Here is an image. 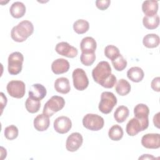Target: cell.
<instances>
[{"label":"cell","instance_id":"obj_6","mask_svg":"<svg viewBox=\"0 0 160 160\" xmlns=\"http://www.w3.org/2000/svg\"><path fill=\"white\" fill-rule=\"evenodd\" d=\"M82 124L86 129L96 131L103 128L104 121L101 116L98 114L89 113L84 116L82 119Z\"/></svg>","mask_w":160,"mask_h":160},{"label":"cell","instance_id":"obj_35","mask_svg":"<svg viewBox=\"0 0 160 160\" xmlns=\"http://www.w3.org/2000/svg\"><path fill=\"white\" fill-rule=\"evenodd\" d=\"M111 1L109 0H97L96 1V7L100 10H105L109 6Z\"/></svg>","mask_w":160,"mask_h":160},{"label":"cell","instance_id":"obj_9","mask_svg":"<svg viewBox=\"0 0 160 160\" xmlns=\"http://www.w3.org/2000/svg\"><path fill=\"white\" fill-rule=\"evenodd\" d=\"M149 126V121H141L135 117L131 119L127 123L126 131L128 135L134 136L139 132L146 129Z\"/></svg>","mask_w":160,"mask_h":160},{"label":"cell","instance_id":"obj_13","mask_svg":"<svg viewBox=\"0 0 160 160\" xmlns=\"http://www.w3.org/2000/svg\"><path fill=\"white\" fill-rule=\"evenodd\" d=\"M141 144L148 149H158L160 147V135L158 133H148L141 138Z\"/></svg>","mask_w":160,"mask_h":160},{"label":"cell","instance_id":"obj_5","mask_svg":"<svg viewBox=\"0 0 160 160\" xmlns=\"http://www.w3.org/2000/svg\"><path fill=\"white\" fill-rule=\"evenodd\" d=\"M8 72L11 75H17L21 72L22 68L24 56L20 52H14L8 57Z\"/></svg>","mask_w":160,"mask_h":160},{"label":"cell","instance_id":"obj_29","mask_svg":"<svg viewBox=\"0 0 160 160\" xmlns=\"http://www.w3.org/2000/svg\"><path fill=\"white\" fill-rule=\"evenodd\" d=\"M25 106L26 110L29 112L36 113L41 108V102L40 101H36L29 97L26 101Z\"/></svg>","mask_w":160,"mask_h":160},{"label":"cell","instance_id":"obj_2","mask_svg":"<svg viewBox=\"0 0 160 160\" xmlns=\"http://www.w3.org/2000/svg\"><path fill=\"white\" fill-rule=\"evenodd\" d=\"M111 74V68L108 62L102 61L99 62L92 71L94 81L101 84Z\"/></svg>","mask_w":160,"mask_h":160},{"label":"cell","instance_id":"obj_20","mask_svg":"<svg viewBox=\"0 0 160 160\" xmlns=\"http://www.w3.org/2000/svg\"><path fill=\"white\" fill-rule=\"evenodd\" d=\"M55 90L61 94H67L71 90L69 79L64 77L58 78L54 82Z\"/></svg>","mask_w":160,"mask_h":160},{"label":"cell","instance_id":"obj_34","mask_svg":"<svg viewBox=\"0 0 160 160\" xmlns=\"http://www.w3.org/2000/svg\"><path fill=\"white\" fill-rule=\"evenodd\" d=\"M116 77L111 74L101 84V86L105 88H108V89H109V88H112L114 87V86L116 84Z\"/></svg>","mask_w":160,"mask_h":160},{"label":"cell","instance_id":"obj_38","mask_svg":"<svg viewBox=\"0 0 160 160\" xmlns=\"http://www.w3.org/2000/svg\"><path fill=\"white\" fill-rule=\"evenodd\" d=\"M159 112H158L156 114L154 115V118H153V122L154 126L158 128H159Z\"/></svg>","mask_w":160,"mask_h":160},{"label":"cell","instance_id":"obj_24","mask_svg":"<svg viewBox=\"0 0 160 160\" xmlns=\"http://www.w3.org/2000/svg\"><path fill=\"white\" fill-rule=\"evenodd\" d=\"M131 84L124 79H119L116 86V92L122 96L128 94L131 91Z\"/></svg>","mask_w":160,"mask_h":160},{"label":"cell","instance_id":"obj_22","mask_svg":"<svg viewBox=\"0 0 160 160\" xmlns=\"http://www.w3.org/2000/svg\"><path fill=\"white\" fill-rule=\"evenodd\" d=\"M128 79L134 82H139L142 80L144 76L143 70L139 67H132L127 72Z\"/></svg>","mask_w":160,"mask_h":160},{"label":"cell","instance_id":"obj_31","mask_svg":"<svg viewBox=\"0 0 160 160\" xmlns=\"http://www.w3.org/2000/svg\"><path fill=\"white\" fill-rule=\"evenodd\" d=\"M104 54L105 56L111 61L116 58L119 54V49L113 45H108L104 49Z\"/></svg>","mask_w":160,"mask_h":160},{"label":"cell","instance_id":"obj_19","mask_svg":"<svg viewBox=\"0 0 160 160\" xmlns=\"http://www.w3.org/2000/svg\"><path fill=\"white\" fill-rule=\"evenodd\" d=\"M142 12L147 16H153L157 14L158 2L157 1H145L142 4Z\"/></svg>","mask_w":160,"mask_h":160},{"label":"cell","instance_id":"obj_16","mask_svg":"<svg viewBox=\"0 0 160 160\" xmlns=\"http://www.w3.org/2000/svg\"><path fill=\"white\" fill-rule=\"evenodd\" d=\"M96 47V41L93 38L89 36L84 38L80 43L81 50L84 53H94Z\"/></svg>","mask_w":160,"mask_h":160},{"label":"cell","instance_id":"obj_8","mask_svg":"<svg viewBox=\"0 0 160 160\" xmlns=\"http://www.w3.org/2000/svg\"><path fill=\"white\" fill-rule=\"evenodd\" d=\"M6 89L11 97L20 99L23 98L25 94L26 86L22 81L12 80L8 83Z\"/></svg>","mask_w":160,"mask_h":160},{"label":"cell","instance_id":"obj_12","mask_svg":"<svg viewBox=\"0 0 160 160\" xmlns=\"http://www.w3.org/2000/svg\"><path fill=\"white\" fill-rule=\"evenodd\" d=\"M83 138L82 135L79 132H72L66 139V149L70 152H75L81 146Z\"/></svg>","mask_w":160,"mask_h":160},{"label":"cell","instance_id":"obj_28","mask_svg":"<svg viewBox=\"0 0 160 160\" xmlns=\"http://www.w3.org/2000/svg\"><path fill=\"white\" fill-rule=\"evenodd\" d=\"M89 28V22L84 19H78L73 24L74 31L79 34L86 32Z\"/></svg>","mask_w":160,"mask_h":160},{"label":"cell","instance_id":"obj_4","mask_svg":"<svg viewBox=\"0 0 160 160\" xmlns=\"http://www.w3.org/2000/svg\"><path fill=\"white\" fill-rule=\"evenodd\" d=\"M65 105V101L62 97L58 96H52L44 104L43 114L51 117L54 113L61 110Z\"/></svg>","mask_w":160,"mask_h":160},{"label":"cell","instance_id":"obj_33","mask_svg":"<svg viewBox=\"0 0 160 160\" xmlns=\"http://www.w3.org/2000/svg\"><path fill=\"white\" fill-rule=\"evenodd\" d=\"M96 59L94 53H84L82 52L80 56V61L82 64L86 66H91Z\"/></svg>","mask_w":160,"mask_h":160},{"label":"cell","instance_id":"obj_36","mask_svg":"<svg viewBox=\"0 0 160 160\" xmlns=\"http://www.w3.org/2000/svg\"><path fill=\"white\" fill-rule=\"evenodd\" d=\"M151 88L156 92L160 91V78L156 77L152 79L151 83Z\"/></svg>","mask_w":160,"mask_h":160},{"label":"cell","instance_id":"obj_27","mask_svg":"<svg viewBox=\"0 0 160 160\" xmlns=\"http://www.w3.org/2000/svg\"><path fill=\"white\" fill-rule=\"evenodd\" d=\"M124 134L122 128L118 124L112 126L109 130L108 136L109 138L112 141H119L122 139Z\"/></svg>","mask_w":160,"mask_h":160},{"label":"cell","instance_id":"obj_11","mask_svg":"<svg viewBox=\"0 0 160 160\" xmlns=\"http://www.w3.org/2000/svg\"><path fill=\"white\" fill-rule=\"evenodd\" d=\"M54 129L59 134H66L71 129V120L67 116H59L54 121Z\"/></svg>","mask_w":160,"mask_h":160},{"label":"cell","instance_id":"obj_32","mask_svg":"<svg viewBox=\"0 0 160 160\" xmlns=\"http://www.w3.org/2000/svg\"><path fill=\"white\" fill-rule=\"evenodd\" d=\"M4 133L6 139L9 140H13L18 137L19 131L16 126L10 125L5 128Z\"/></svg>","mask_w":160,"mask_h":160},{"label":"cell","instance_id":"obj_3","mask_svg":"<svg viewBox=\"0 0 160 160\" xmlns=\"http://www.w3.org/2000/svg\"><path fill=\"white\" fill-rule=\"evenodd\" d=\"M116 104L117 98L115 95L111 92L104 91L101 93L98 108L102 113L107 114L112 111Z\"/></svg>","mask_w":160,"mask_h":160},{"label":"cell","instance_id":"obj_18","mask_svg":"<svg viewBox=\"0 0 160 160\" xmlns=\"http://www.w3.org/2000/svg\"><path fill=\"white\" fill-rule=\"evenodd\" d=\"M134 117L141 121H149L148 116L149 114V108L144 104H138L134 108Z\"/></svg>","mask_w":160,"mask_h":160},{"label":"cell","instance_id":"obj_10","mask_svg":"<svg viewBox=\"0 0 160 160\" xmlns=\"http://www.w3.org/2000/svg\"><path fill=\"white\" fill-rule=\"evenodd\" d=\"M55 51L59 54L69 58L76 57L78 53V49L75 47L71 46L67 42H61L58 43L56 46Z\"/></svg>","mask_w":160,"mask_h":160},{"label":"cell","instance_id":"obj_17","mask_svg":"<svg viewBox=\"0 0 160 160\" xmlns=\"http://www.w3.org/2000/svg\"><path fill=\"white\" fill-rule=\"evenodd\" d=\"M49 117L44 114H38L34 119V127L38 131H44L50 124Z\"/></svg>","mask_w":160,"mask_h":160},{"label":"cell","instance_id":"obj_7","mask_svg":"<svg viewBox=\"0 0 160 160\" xmlns=\"http://www.w3.org/2000/svg\"><path fill=\"white\" fill-rule=\"evenodd\" d=\"M74 87L78 91H83L89 85V80L86 72L81 68H76L72 72Z\"/></svg>","mask_w":160,"mask_h":160},{"label":"cell","instance_id":"obj_14","mask_svg":"<svg viewBox=\"0 0 160 160\" xmlns=\"http://www.w3.org/2000/svg\"><path fill=\"white\" fill-rule=\"evenodd\" d=\"M47 91L45 87L41 84H34L29 91V97L36 101H41L46 95Z\"/></svg>","mask_w":160,"mask_h":160},{"label":"cell","instance_id":"obj_37","mask_svg":"<svg viewBox=\"0 0 160 160\" xmlns=\"http://www.w3.org/2000/svg\"><path fill=\"white\" fill-rule=\"evenodd\" d=\"M0 96H1V113H2V111L4 108L6 107L7 104V98L2 92L0 93Z\"/></svg>","mask_w":160,"mask_h":160},{"label":"cell","instance_id":"obj_26","mask_svg":"<svg viewBox=\"0 0 160 160\" xmlns=\"http://www.w3.org/2000/svg\"><path fill=\"white\" fill-rule=\"evenodd\" d=\"M144 26L148 29H154L159 24V17L158 14L153 16H145L142 19Z\"/></svg>","mask_w":160,"mask_h":160},{"label":"cell","instance_id":"obj_39","mask_svg":"<svg viewBox=\"0 0 160 160\" xmlns=\"http://www.w3.org/2000/svg\"><path fill=\"white\" fill-rule=\"evenodd\" d=\"M155 159V158L151 154H143L142 156L139 158V159Z\"/></svg>","mask_w":160,"mask_h":160},{"label":"cell","instance_id":"obj_1","mask_svg":"<svg viewBox=\"0 0 160 160\" xmlns=\"http://www.w3.org/2000/svg\"><path fill=\"white\" fill-rule=\"evenodd\" d=\"M33 32L34 26L32 23L29 21L24 20L12 28L11 36L14 41L22 42L32 35Z\"/></svg>","mask_w":160,"mask_h":160},{"label":"cell","instance_id":"obj_23","mask_svg":"<svg viewBox=\"0 0 160 160\" xmlns=\"http://www.w3.org/2000/svg\"><path fill=\"white\" fill-rule=\"evenodd\" d=\"M143 45L148 48H154L159 44V37L156 34H148L142 39Z\"/></svg>","mask_w":160,"mask_h":160},{"label":"cell","instance_id":"obj_21","mask_svg":"<svg viewBox=\"0 0 160 160\" xmlns=\"http://www.w3.org/2000/svg\"><path fill=\"white\" fill-rule=\"evenodd\" d=\"M9 12L11 15L14 18H22L26 12V6L21 2H14L11 6Z\"/></svg>","mask_w":160,"mask_h":160},{"label":"cell","instance_id":"obj_15","mask_svg":"<svg viewBox=\"0 0 160 160\" xmlns=\"http://www.w3.org/2000/svg\"><path fill=\"white\" fill-rule=\"evenodd\" d=\"M69 67V63L66 59L59 58L52 62L51 70L55 74H61L68 72Z\"/></svg>","mask_w":160,"mask_h":160},{"label":"cell","instance_id":"obj_25","mask_svg":"<svg viewBox=\"0 0 160 160\" xmlns=\"http://www.w3.org/2000/svg\"><path fill=\"white\" fill-rule=\"evenodd\" d=\"M129 114V111L128 108L125 106H119L118 107L114 113V118L115 120L121 123L126 121Z\"/></svg>","mask_w":160,"mask_h":160},{"label":"cell","instance_id":"obj_30","mask_svg":"<svg viewBox=\"0 0 160 160\" xmlns=\"http://www.w3.org/2000/svg\"><path fill=\"white\" fill-rule=\"evenodd\" d=\"M114 69L118 71H122L127 66V61L120 54L116 58L111 61Z\"/></svg>","mask_w":160,"mask_h":160}]
</instances>
